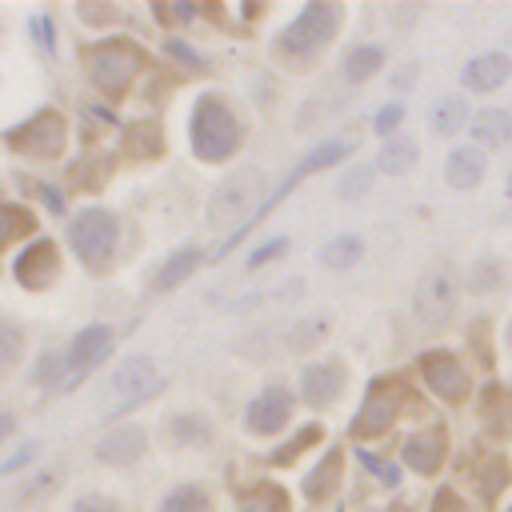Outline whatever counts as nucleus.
<instances>
[{
  "mask_svg": "<svg viewBox=\"0 0 512 512\" xmlns=\"http://www.w3.org/2000/svg\"><path fill=\"white\" fill-rule=\"evenodd\" d=\"M156 388V376H152V364L144 360V356H132V360H124L116 372H112V380H108V404H104V416H120V412H128L132 404H140L148 392Z\"/></svg>",
  "mask_w": 512,
  "mask_h": 512,
  "instance_id": "nucleus-3",
  "label": "nucleus"
},
{
  "mask_svg": "<svg viewBox=\"0 0 512 512\" xmlns=\"http://www.w3.org/2000/svg\"><path fill=\"white\" fill-rule=\"evenodd\" d=\"M196 256H200L196 248H180V252H176V256L156 272V288H172V284H180V280L196 268Z\"/></svg>",
  "mask_w": 512,
  "mask_h": 512,
  "instance_id": "nucleus-19",
  "label": "nucleus"
},
{
  "mask_svg": "<svg viewBox=\"0 0 512 512\" xmlns=\"http://www.w3.org/2000/svg\"><path fill=\"white\" fill-rule=\"evenodd\" d=\"M260 188H264V172H260V168H240V172H236L232 180H224V188L212 196V204H208V220H212L216 228L244 220V216L256 208Z\"/></svg>",
  "mask_w": 512,
  "mask_h": 512,
  "instance_id": "nucleus-2",
  "label": "nucleus"
},
{
  "mask_svg": "<svg viewBox=\"0 0 512 512\" xmlns=\"http://www.w3.org/2000/svg\"><path fill=\"white\" fill-rule=\"evenodd\" d=\"M508 72H512L508 56L492 52V56H480V60H472V64L464 68V84H468V88L488 92V88H500V84L508 80Z\"/></svg>",
  "mask_w": 512,
  "mask_h": 512,
  "instance_id": "nucleus-12",
  "label": "nucleus"
},
{
  "mask_svg": "<svg viewBox=\"0 0 512 512\" xmlns=\"http://www.w3.org/2000/svg\"><path fill=\"white\" fill-rule=\"evenodd\" d=\"M408 464L420 468V472H432V468L440 464V432L412 436V440H408Z\"/></svg>",
  "mask_w": 512,
  "mask_h": 512,
  "instance_id": "nucleus-17",
  "label": "nucleus"
},
{
  "mask_svg": "<svg viewBox=\"0 0 512 512\" xmlns=\"http://www.w3.org/2000/svg\"><path fill=\"white\" fill-rule=\"evenodd\" d=\"M164 512H208V500H204V492H196V488H180L176 496H168Z\"/></svg>",
  "mask_w": 512,
  "mask_h": 512,
  "instance_id": "nucleus-23",
  "label": "nucleus"
},
{
  "mask_svg": "<svg viewBox=\"0 0 512 512\" xmlns=\"http://www.w3.org/2000/svg\"><path fill=\"white\" fill-rule=\"evenodd\" d=\"M424 380H428L440 396H448V400H460V396L468 392V380H464L460 364L448 360V356H428V360H424Z\"/></svg>",
  "mask_w": 512,
  "mask_h": 512,
  "instance_id": "nucleus-10",
  "label": "nucleus"
},
{
  "mask_svg": "<svg viewBox=\"0 0 512 512\" xmlns=\"http://www.w3.org/2000/svg\"><path fill=\"white\" fill-rule=\"evenodd\" d=\"M344 152H348V144H344V140H324L320 148H312V152H308V156H304V160L296 164V172H292V176H284V184H280V192H272V196L264 200V208H260V212L252 216V224H260V220H264V216H268V212H272V208H276V204H280V200H284V196H288V192H292V188H296V184H300V180H304V176H308L312 168H324V164H332V160H340ZM252 224H248V228H252ZM248 228H240V232H236V236H232V240H228L224 248H232V244H236V240H240V236H244Z\"/></svg>",
  "mask_w": 512,
  "mask_h": 512,
  "instance_id": "nucleus-6",
  "label": "nucleus"
},
{
  "mask_svg": "<svg viewBox=\"0 0 512 512\" xmlns=\"http://www.w3.org/2000/svg\"><path fill=\"white\" fill-rule=\"evenodd\" d=\"M72 244L80 256L88 260H104L116 244V220L108 212H84L76 224H72Z\"/></svg>",
  "mask_w": 512,
  "mask_h": 512,
  "instance_id": "nucleus-8",
  "label": "nucleus"
},
{
  "mask_svg": "<svg viewBox=\"0 0 512 512\" xmlns=\"http://www.w3.org/2000/svg\"><path fill=\"white\" fill-rule=\"evenodd\" d=\"M508 120H512V116H508Z\"/></svg>",
  "mask_w": 512,
  "mask_h": 512,
  "instance_id": "nucleus-30",
  "label": "nucleus"
},
{
  "mask_svg": "<svg viewBox=\"0 0 512 512\" xmlns=\"http://www.w3.org/2000/svg\"><path fill=\"white\" fill-rule=\"evenodd\" d=\"M416 316L424 320V324H444L448 320V312H452V304H456V292H452V276L448 272H440V268H432L420 284H416Z\"/></svg>",
  "mask_w": 512,
  "mask_h": 512,
  "instance_id": "nucleus-7",
  "label": "nucleus"
},
{
  "mask_svg": "<svg viewBox=\"0 0 512 512\" xmlns=\"http://www.w3.org/2000/svg\"><path fill=\"white\" fill-rule=\"evenodd\" d=\"M396 120H400V104H388V108L376 116V128H380V132H392V128H396Z\"/></svg>",
  "mask_w": 512,
  "mask_h": 512,
  "instance_id": "nucleus-26",
  "label": "nucleus"
},
{
  "mask_svg": "<svg viewBox=\"0 0 512 512\" xmlns=\"http://www.w3.org/2000/svg\"><path fill=\"white\" fill-rule=\"evenodd\" d=\"M336 392H340V364H316V368L304 372V400L312 408L332 404Z\"/></svg>",
  "mask_w": 512,
  "mask_h": 512,
  "instance_id": "nucleus-11",
  "label": "nucleus"
},
{
  "mask_svg": "<svg viewBox=\"0 0 512 512\" xmlns=\"http://www.w3.org/2000/svg\"><path fill=\"white\" fill-rule=\"evenodd\" d=\"M412 160H416V144L412 140H388L384 148H380V156H376V164L384 168V172H408L412 168Z\"/></svg>",
  "mask_w": 512,
  "mask_h": 512,
  "instance_id": "nucleus-18",
  "label": "nucleus"
},
{
  "mask_svg": "<svg viewBox=\"0 0 512 512\" xmlns=\"http://www.w3.org/2000/svg\"><path fill=\"white\" fill-rule=\"evenodd\" d=\"M140 452H144V432L140 428H120L108 440H100V448H96V456L108 460V464H128Z\"/></svg>",
  "mask_w": 512,
  "mask_h": 512,
  "instance_id": "nucleus-13",
  "label": "nucleus"
},
{
  "mask_svg": "<svg viewBox=\"0 0 512 512\" xmlns=\"http://www.w3.org/2000/svg\"><path fill=\"white\" fill-rule=\"evenodd\" d=\"M368 176H372L368 168H352V172H344V176H340V184H336V188H340V196H360V192L368 188Z\"/></svg>",
  "mask_w": 512,
  "mask_h": 512,
  "instance_id": "nucleus-24",
  "label": "nucleus"
},
{
  "mask_svg": "<svg viewBox=\"0 0 512 512\" xmlns=\"http://www.w3.org/2000/svg\"><path fill=\"white\" fill-rule=\"evenodd\" d=\"M108 348H112V328H104V324H92V328H84L76 340H72V348L64 352V372H60V384L64 388H72L80 376H88L104 356H108Z\"/></svg>",
  "mask_w": 512,
  "mask_h": 512,
  "instance_id": "nucleus-4",
  "label": "nucleus"
},
{
  "mask_svg": "<svg viewBox=\"0 0 512 512\" xmlns=\"http://www.w3.org/2000/svg\"><path fill=\"white\" fill-rule=\"evenodd\" d=\"M384 64V52L376 48V44H364V48H356V52H348V80H364V76H372L376 68Z\"/></svg>",
  "mask_w": 512,
  "mask_h": 512,
  "instance_id": "nucleus-20",
  "label": "nucleus"
},
{
  "mask_svg": "<svg viewBox=\"0 0 512 512\" xmlns=\"http://www.w3.org/2000/svg\"><path fill=\"white\" fill-rule=\"evenodd\" d=\"M356 256H360V240L356 236H340V240L320 248V264H328V268H348Z\"/></svg>",
  "mask_w": 512,
  "mask_h": 512,
  "instance_id": "nucleus-21",
  "label": "nucleus"
},
{
  "mask_svg": "<svg viewBox=\"0 0 512 512\" xmlns=\"http://www.w3.org/2000/svg\"><path fill=\"white\" fill-rule=\"evenodd\" d=\"M436 512H468V508H464L452 492H440V496H436Z\"/></svg>",
  "mask_w": 512,
  "mask_h": 512,
  "instance_id": "nucleus-27",
  "label": "nucleus"
},
{
  "mask_svg": "<svg viewBox=\"0 0 512 512\" xmlns=\"http://www.w3.org/2000/svg\"><path fill=\"white\" fill-rule=\"evenodd\" d=\"M288 392L284 388H264L256 400H252V408H248V428L252 432H276L284 420H288Z\"/></svg>",
  "mask_w": 512,
  "mask_h": 512,
  "instance_id": "nucleus-9",
  "label": "nucleus"
},
{
  "mask_svg": "<svg viewBox=\"0 0 512 512\" xmlns=\"http://www.w3.org/2000/svg\"><path fill=\"white\" fill-rule=\"evenodd\" d=\"M336 20H340V8H332V4H308L300 12V20L288 24L280 48H288V52H312V48H320L332 36Z\"/></svg>",
  "mask_w": 512,
  "mask_h": 512,
  "instance_id": "nucleus-5",
  "label": "nucleus"
},
{
  "mask_svg": "<svg viewBox=\"0 0 512 512\" xmlns=\"http://www.w3.org/2000/svg\"><path fill=\"white\" fill-rule=\"evenodd\" d=\"M8 428H12V416H4V412H0V436H4Z\"/></svg>",
  "mask_w": 512,
  "mask_h": 512,
  "instance_id": "nucleus-28",
  "label": "nucleus"
},
{
  "mask_svg": "<svg viewBox=\"0 0 512 512\" xmlns=\"http://www.w3.org/2000/svg\"><path fill=\"white\" fill-rule=\"evenodd\" d=\"M508 192H512V176H508Z\"/></svg>",
  "mask_w": 512,
  "mask_h": 512,
  "instance_id": "nucleus-29",
  "label": "nucleus"
},
{
  "mask_svg": "<svg viewBox=\"0 0 512 512\" xmlns=\"http://www.w3.org/2000/svg\"><path fill=\"white\" fill-rule=\"evenodd\" d=\"M472 136H476V144H504L512 136L508 112H480L472 124Z\"/></svg>",
  "mask_w": 512,
  "mask_h": 512,
  "instance_id": "nucleus-16",
  "label": "nucleus"
},
{
  "mask_svg": "<svg viewBox=\"0 0 512 512\" xmlns=\"http://www.w3.org/2000/svg\"><path fill=\"white\" fill-rule=\"evenodd\" d=\"M392 412H396V392H388V396H384V388H376V392L368 396V404H364L360 420H356V436L380 432V428L392 420Z\"/></svg>",
  "mask_w": 512,
  "mask_h": 512,
  "instance_id": "nucleus-15",
  "label": "nucleus"
},
{
  "mask_svg": "<svg viewBox=\"0 0 512 512\" xmlns=\"http://www.w3.org/2000/svg\"><path fill=\"white\" fill-rule=\"evenodd\" d=\"M288 248V240H272V244H264L260 252H252V260H248V268H260V264H268L276 252H284Z\"/></svg>",
  "mask_w": 512,
  "mask_h": 512,
  "instance_id": "nucleus-25",
  "label": "nucleus"
},
{
  "mask_svg": "<svg viewBox=\"0 0 512 512\" xmlns=\"http://www.w3.org/2000/svg\"><path fill=\"white\" fill-rule=\"evenodd\" d=\"M236 144H240L236 116H232L216 96H204V100L196 104V116H192V148H196L204 160H224Z\"/></svg>",
  "mask_w": 512,
  "mask_h": 512,
  "instance_id": "nucleus-1",
  "label": "nucleus"
},
{
  "mask_svg": "<svg viewBox=\"0 0 512 512\" xmlns=\"http://www.w3.org/2000/svg\"><path fill=\"white\" fill-rule=\"evenodd\" d=\"M460 124H464V100L448 96V100H440V104L432 108V128H436V132H456Z\"/></svg>",
  "mask_w": 512,
  "mask_h": 512,
  "instance_id": "nucleus-22",
  "label": "nucleus"
},
{
  "mask_svg": "<svg viewBox=\"0 0 512 512\" xmlns=\"http://www.w3.org/2000/svg\"><path fill=\"white\" fill-rule=\"evenodd\" d=\"M444 176H448V184H452V188H472V184L484 176V156H480L476 148H460V152H452V156H448Z\"/></svg>",
  "mask_w": 512,
  "mask_h": 512,
  "instance_id": "nucleus-14",
  "label": "nucleus"
}]
</instances>
